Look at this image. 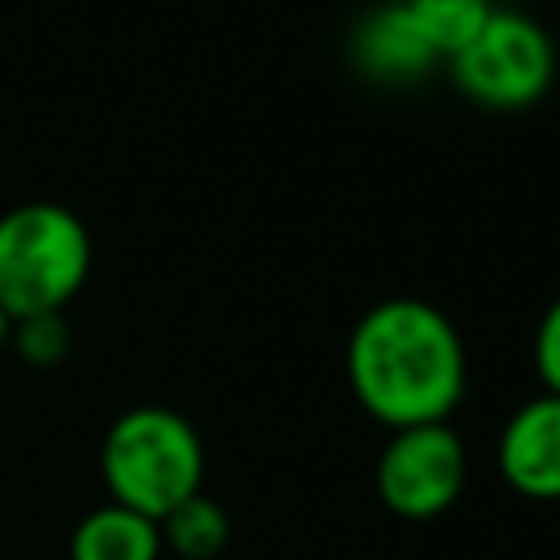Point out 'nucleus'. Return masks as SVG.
I'll use <instances>...</instances> for the list:
<instances>
[{
  "label": "nucleus",
  "instance_id": "nucleus-12",
  "mask_svg": "<svg viewBox=\"0 0 560 560\" xmlns=\"http://www.w3.org/2000/svg\"><path fill=\"white\" fill-rule=\"evenodd\" d=\"M534 368H538L542 389L560 398V298H551V306L542 311L534 328Z\"/></svg>",
  "mask_w": 560,
  "mask_h": 560
},
{
  "label": "nucleus",
  "instance_id": "nucleus-7",
  "mask_svg": "<svg viewBox=\"0 0 560 560\" xmlns=\"http://www.w3.org/2000/svg\"><path fill=\"white\" fill-rule=\"evenodd\" d=\"M350 57L376 83H411L438 66L429 44L411 26L407 9H389V4H376L372 13H363V22L350 35Z\"/></svg>",
  "mask_w": 560,
  "mask_h": 560
},
{
  "label": "nucleus",
  "instance_id": "nucleus-3",
  "mask_svg": "<svg viewBox=\"0 0 560 560\" xmlns=\"http://www.w3.org/2000/svg\"><path fill=\"white\" fill-rule=\"evenodd\" d=\"M88 267V228L66 206L31 201L0 219V306L9 319L61 311L83 289Z\"/></svg>",
  "mask_w": 560,
  "mask_h": 560
},
{
  "label": "nucleus",
  "instance_id": "nucleus-8",
  "mask_svg": "<svg viewBox=\"0 0 560 560\" xmlns=\"http://www.w3.org/2000/svg\"><path fill=\"white\" fill-rule=\"evenodd\" d=\"M158 551H162L158 521L122 503L88 512L70 538V560H158Z\"/></svg>",
  "mask_w": 560,
  "mask_h": 560
},
{
  "label": "nucleus",
  "instance_id": "nucleus-4",
  "mask_svg": "<svg viewBox=\"0 0 560 560\" xmlns=\"http://www.w3.org/2000/svg\"><path fill=\"white\" fill-rule=\"evenodd\" d=\"M455 88L486 109H525L547 96L556 79V44L542 22L494 9L486 26L451 57Z\"/></svg>",
  "mask_w": 560,
  "mask_h": 560
},
{
  "label": "nucleus",
  "instance_id": "nucleus-13",
  "mask_svg": "<svg viewBox=\"0 0 560 560\" xmlns=\"http://www.w3.org/2000/svg\"><path fill=\"white\" fill-rule=\"evenodd\" d=\"M9 328H13V319H9V311H4V306H0V346H4V341H9Z\"/></svg>",
  "mask_w": 560,
  "mask_h": 560
},
{
  "label": "nucleus",
  "instance_id": "nucleus-10",
  "mask_svg": "<svg viewBox=\"0 0 560 560\" xmlns=\"http://www.w3.org/2000/svg\"><path fill=\"white\" fill-rule=\"evenodd\" d=\"M407 9V18H411V26L420 31V39L429 44V52L442 61H451L481 26H486V18L494 13V4L490 0H411V4H402Z\"/></svg>",
  "mask_w": 560,
  "mask_h": 560
},
{
  "label": "nucleus",
  "instance_id": "nucleus-6",
  "mask_svg": "<svg viewBox=\"0 0 560 560\" xmlns=\"http://www.w3.org/2000/svg\"><path fill=\"white\" fill-rule=\"evenodd\" d=\"M499 472L525 499H560V398L538 394L521 402L499 433Z\"/></svg>",
  "mask_w": 560,
  "mask_h": 560
},
{
  "label": "nucleus",
  "instance_id": "nucleus-1",
  "mask_svg": "<svg viewBox=\"0 0 560 560\" xmlns=\"http://www.w3.org/2000/svg\"><path fill=\"white\" fill-rule=\"evenodd\" d=\"M346 376L385 429L446 424L468 389V354L446 311L424 298H385L350 328Z\"/></svg>",
  "mask_w": 560,
  "mask_h": 560
},
{
  "label": "nucleus",
  "instance_id": "nucleus-11",
  "mask_svg": "<svg viewBox=\"0 0 560 560\" xmlns=\"http://www.w3.org/2000/svg\"><path fill=\"white\" fill-rule=\"evenodd\" d=\"M9 341L31 368H57L70 350V328L61 311H39V315H18L9 328Z\"/></svg>",
  "mask_w": 560,
  "mask_h": 560
},
{
  "label": "nucleus",
  "instance_id": "nucleus-2",
  "mask_svg": "<svg viewBox=\"0 0 560 560\" xmlns=\"http://www.w3.org/2000/svg\"><path fill=\"white\" fill-rule=\"evenodd\" d=\"M101 472L114 503L162 521L175 503L201 490L206 451L197 429L171 407L122 411L101 446Z\"/></svg>",
  "mask_w": 560,
  "mask_h": 560
},
{
  "label": "nucleus",
  "instance_id": "nucleus-5",
  "mask_svg": "<svg viewBox=\"0 0 560 560\" xmlns=\"http://www.w3.org/2000/svg\"><path fill=\"white\" fill-rule=\"evenodd\" d=\"M468 481V451L451 424L389 429L376 459V494L402 521H433L455 508Z\"/></svg>",
  "mask_w": 560,
  "mask_h": 560
},
{
  "label": "nucleus",
  "instance_id": "nucleus-9",
  "mask_svg": "<svg viewBox=\"0 0 560 560\" xmlns=\"http://www.w3.org/2000/svg\"><path fill=\"white\" fill-rule=\"evenodd\" d=\"M158 534H162V547H171L184 560H214L228 547L232 525H228V512L197 490L158 521Z\"/></svg>",
  "mask_w": 560,
  "mask_h": 560
},
{
  "label": "nucleus",
  "instance_id": "nucleus-14",
  "mask_svg": "<svg viewBox=\"0 0 560 560\" xmlns=\"http://www.w3.org/2000/svg\"><path fill=\"white\" fill-rule=\"evenodd\" d=\"M376 4H389V9H402V4H411V0H376Z\"/></svg>",
  "mask_w": 560,
  "mask_h": 560
}]
</instances>
